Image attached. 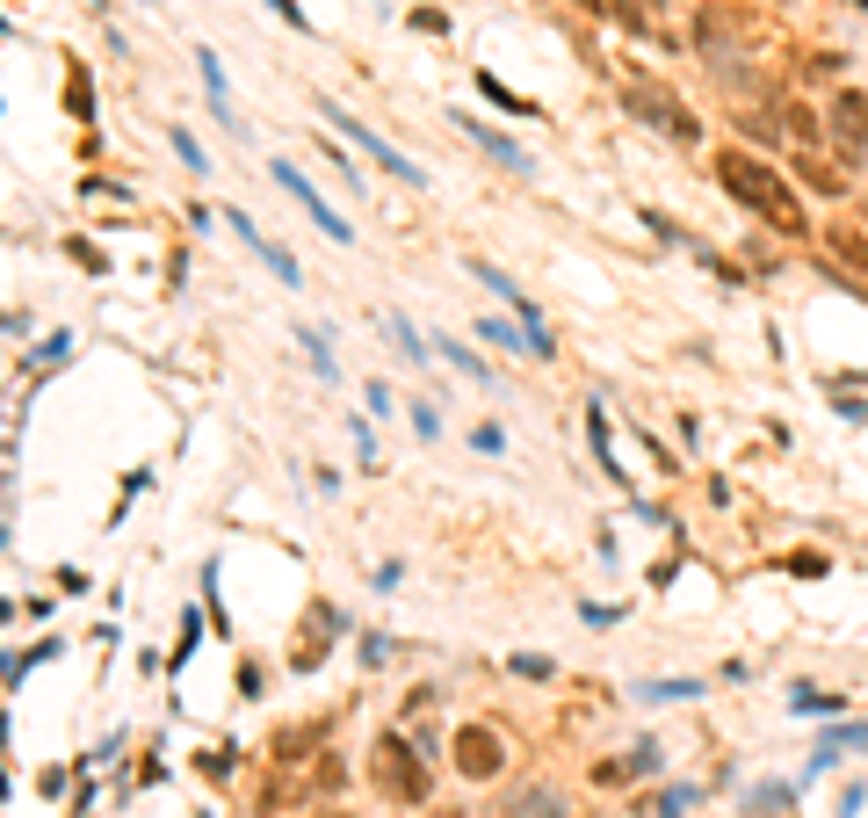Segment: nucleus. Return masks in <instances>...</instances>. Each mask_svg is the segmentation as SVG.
<instances>
[{
	"label": "nucleus",
	"instance_id": "nucleus-1",
	"mask_svg": "<svg viewBox=\"0 0 868 818\" xmlns=\"http://www.w3.org/2000/svg\"><path fill=\"white\" fill-rule=\"evenodd\" d=\"M717 181H724L731 203H746L753 218L774 225L782 239H811V218H803V203H796V189L782 181V167H774V160L746 153V145H724V153H717Z\"/></svg>",
	"mask_w": 868,
	"mask_h": 818
},
{
	"label": "nucleus",
	"instance_id": "nucleus-2",
	"mask_svg": "<svg viewBox=\"0 0 868 818\" xmlns=\"http://www.w3.org/2000/svg\"><path fill=\"white\" fill-rule=\"evenodd\" d=\"M369 782H377L391 804H427L434 797V753L413 746L406 732H377V746H369Z\"/></svg>",
	"mask_w": 868,
	"mask_h": 818
},
{
	"label": "nucleus",
	"instance_id": "nucleus-3",
	"mask_svg": "<svg viewBox=\"0 0 868 818\" xmlns=\"http://www.w3.org/2000/svg\"><path fill=\"white\" fill-rule=\"evenodd\" d=\"M319 124H333V131L348 138V145H362V153L377 160V167H384L391 181H406V189H427V174H420V160H406V153H398L391 138H377V124H362V116H348V109H340L333 95H319Z\"/></svg>",
	"mask_w": 868,
	"mask_h": 818
},
{
	"label": "nucleus",
	"instance_id": "nucleus-4",
	"mask_svg": "<svg viewBox=\"0 0 868 818\" xmlns=\"http://www.w3.org/2000/svg\"><path fill=\"white\" fill-rule=\"evenodd\" d=\"M623 109L637 116V124L666 131L673 145H702V124L688 116V102H680V95H666L659 80H630V87H623Z\"/></svg>",
	"mask_w": 868,
	"mask_h": 818
},
{
	"label": "nucleus",
	"instance_id": "nucleus-5",
	"mask_svg": "<svg viewBox=\"0 0 868 818\" xmlns=\"http://www.w3.org/2000/svg\"><path fill=\"white\" fill-rule=\"evenodd\" d=\"M825 138H832V153H840V167H854L868 153V95H861V87H840V95H832Z\"/></svg>",
	"mask_w": 868,
	"mask_h": 818
},
{
	"label": "nucleus",
	"instance_id": "nucleus-6",
	"mask_svg": "<svg viewBox=\"0 0 868 818\" xmlns=\"http://www.w3.org/2000/svg\"><path fill=\"white\" fill-rule=\"evenodd\" d=\"M449 761H456V775H471V782H492L507 768V739L492 732V724H463V732L449 739Z\"/></svg>",
	"mask_w": 868,
	"mask_h": 818
},
{
	"label": "nucleus",
	"instance_id": "nucleus-7",
	"mask_svg": "<svg viewBox=\"0 0 868 818\" xmlns=\"http://www.w3.org/2000/svg\"><path fill=\"white\" fill-rule=\"evenodd\" d=\"M268 174L283 181V189H290L304 210H312V218H319V232L333 239V247H355V225H348V218H340V210L319 196V181H304V174H297V160H268Z\"/></svg>",
	"mask_w": 868,
	"mask_h": 818
},
{
	"label": "nucleus",
	"instance_id": "nucleus-8",
	"mask_svg": "<svg viewBox=\"0 0 868 818\" xmlns=\"http://www.w3.org/2000/svg\"><path fill=\"white\" fill-rule=\"evenodd\" d=\"M225 225H232V239H246V247L261 254V268H268L275 283H290V290H304V268H297V254L283 247V239H268V232H261L254 218H246V210H225Z\"/></svg>",
	"mask_w": 868,
	"mask_h": 818
},
{
	"label": "nucleus",
	"instance_id": "nucleus-9",
	"mask_svg": "<svg viewBox=\"0 0 868 818\" xmlns=\"http://www.w3.org/2000/svg\"><path fill=\"white\" fill-rule=\"evenodd\" d=\"M449 124H463V138H471L478 153H492L507 174H536V153H529V145H514L507 131H492V124H478V116H463V109H449Z\"/></svg>",
	"mask_w": 868,
	"mask_h": 818
},
{
	"label": "nucleus",
	"instance_id": "nucleus-10",
	"mask_svg": "<svg viewBox=\"0 0 868 818\" xmlns=\"http://www.w3.org/2000/svg\"><path fill=\"white\" fill-rule=\"evenodd\" d=\"M586 449H594V464L615 478V486H630V471L615 464V435H608V406L601 399H586Z\"/></svg>",
	"mask_w": 868,
	"mask_h": 818
},
{
	"label": "nucleus",
	"instance_id": "nucleus-11",
	"mask_svg": "<svg viewBox=\"0 0 868 818\" xmlns=\"http://www.w3.org/2000/svg\"><path fill=\"white\" fill-rule=\"evenodd\" d=\"M478 341L492 348V355H521V362H536V341H529V326H521V319H478Z\"/></svg>",
	"mask_w": 868,
	"mask_h": 818
},
{
	"label": "nucleus",
	"instance_id": "nucleus-12",
	"mask_svg": "<svg viewBox=\"0 0 868 818\" xmlns=\"http://www.w3.org/2000/svg\"><path fill=\"white\" fill-rule=\"evenodd\" d=\"M796 174H803V189H818V196H847L854 189L847 167H832L825 153H796Z\"/></svg>",
	"mask_w": 868,
	"mask_h": 818
},
{
	"label": "nucleus",
	"instance_id": "nucleus-13",
	"mask_svg": "<svg viewBox=\"0 0 868 818\" xmlns=\"http://www.w3.org/2000/svg\"><path fill=\"white\" fill-rule=\"evenodd\" d=\"M507 818H565V797H557L550 782H529V790L507 797Z\"/></svg>",
	"mask_w": 868,
	"mask_h": 818
},
{
	"label": "nucleus",
	"instance_id": "nucleus-14",
	"mask_svg": "<svg viewBox=\"0 0 868 818\" xmlns=\"http://www.w3.org/2000/svg\"><path fill=\"white\" fill-rule=\"evenodd\" d=\"M789 710H796V717H825V724H847V695H825V688H789Z\"/></svg>",
	"mask_w": 868,
	"mask_h": 818
},
{
	"label": "nucleus",
	"instance_id": "nucleus-15",
	"mask_svg": "<svg viewBox=\"0 0 868 818\" xmlns=\"http://www.w3.org/2000/svg\"><path fill=\"white\" fill-rule=\"evenodd\" d=\"M297 341H304V355H312L319 384H340V355H333V333H326V326H297Z\"/></svg>",
	"mask_w": 868,
	"mask_h": 818
},
{
	"label": "nucleus",
	"instance_id": "nucleus-16",
	"mask_svg": "<svg viewBox=\"0 0 868 818\" xmlns=\"http://www.w3.org/2000/svg\"><path fill=\"white\" fill-rule=\"evenodd\" d=\"M818 239H825V254H832V261H847V268H861V276H868V232L832 225V232H818Z\"/></svg>",
	"mask_w": 868,
	"mask_h": 818
},
{
	"label": "nucleus",
	"instance_id": "nucleus-17",
	"mask_svg": "<svg viewBox=\"0 0 868 818\" xmlns=\"http://www.w3.org/2000/svg\"><path fill=\"white\" fill-rule=\"evenodd\" d=\"M434 355H442L449 370H463V377H471V384H492V362H485V355H471V348H463V341H449V333H434Z\"/></svg>",
	"mask_w": 868,
	"mask_h": 818
},
{
	"label": "nucleus",
	"instance_id": "nucleus-18",
	"mask_svg": "<svg viewBox=\"0 0 868 818\" xmlns=\"http://www.w3.org/2000/svg\"><path fill=\"white\" fill-rule=\"evenodd\" d=\"M709 681H695V674H673V681H637V703H695Z\"/></svg>",
	"mask_w": 868,
	"mask_h": 818
},
{
	"label": "nucleus",
	"instance_id": "nucleus-19",
	"mask_svg": "<svg viewBox=\"0 0 868 818\" xmlns=\"http://www.w3.org/2000/svg\"><path fill=\"white\" fill-rule=\"evenodd\" d=\"M384 326H391V341H398V355H406V362H434V341H427L406 312H384Z\"/></svg>",
	"mask_w": 868,
	"mask_h": 818
},
{
	"label": "nucleus",
	"instance_id": "nucleus-20",
	"mask_svg": "<svg viewBox=\"0 0 868 818\" xmlns=\"http://www.w3.org/2000/svg\"><path fill=\"white\" fill-rule=\"evenodd\" d=\"M478 95H485L492 109H507V116H536V102H529V95H514V87H500L492 73H478Z\"/></svg>",
	"mask_w": 868,
	"mask_h": 818
},
{
	"label": "nucleus",
	"instance_id": "nucleus-21",
	"mask_svg": "<svg viewBox=\"0 0 868 818\" xmlns=\"http://www.w3.org/2000/svg\"><path fill=\"white\" fill-rule=\"evenodd\" d=\"M167 145H174V153H181V167H189L196 181H210V160H203V145H196L189 131H181V124H167Z\"/></svg>",
	"mask_w": 868,
	"mask_h": 818
},
{
	"label": "nucleus",
	"instance_id": "nucleus-22",
	"mask_svg": "<svg viewBox=\"0 0 868 818\" xmlns=\"http://www.w3.org/2000/svg\"><path fill=\"white\" fill-rule=\"evenodd\" d=\"M702 790H695V782H673V790H659V804H651V818H680V811H688Z\"/></svg>",
	"mask_w": 868,
	"mask_h": 818
},
{
	"label": "nucleus",
	"instance_id": "nucleus-23",
	"mask_svg": "<svg viewBox=\"0 0 868 818\" xmlns=\"http://www.w3.org/2000/svg\"><path fill=\"white\" fill-rule=\"evenodd\" d=\"M825 746H832V753H868V724H832Z\"/></svg>",
	"mask_w": 868,
	"mask_h": 818
},
{
	"label": "nucleus",
	"instance_id": "nucleus-24",
	"mask_svg": "<svg viewBox=\"0 0 868 818\" xmlns=\"http://www.w3.org/2000/svg\"><path fill=\"white\" fill-rule=\"evenodd\" d=\"M579 623H586V630H608V623H623V601H579Z\"/></svg>",
	"mask_w": 868,
	"mask_h": 818
},
{
	"label": "nucleus",
	"instance_id": "nucleus-25",
	"mask_svg": "<svg viewBox=\"0 0 868 818\" xmlns=\"http://www.w3.org/2000/svg\"><path fill=\"white\" fill-rule=\"evenodd\" d=\"M348 435H355V457H362V471H377V428H369V420L355 413V420H348Z\"/></svg>",
	"mask_w": 868,
	"mask_h": 818
},
{
	"label": "nucleus",
	"instance_id": "nucleus-26",
	"mask_svg": "<svg viewBox=\"0 0 868 818\" xmlns=\"http://www.w3.org/2000/svg\"><path fill=\"white\" fill-rule=\"evenodd\" d=\"M507 674H521V681H550L557 666H550L543 652H514V659H507Z\"/></svg>",
	"mask_w": 868,
	"mask_h": 818
},
{
	"label": "nucleus",
	"instance_id": "nucleus-27",
	"mask_svg": "<svg viewBox=\"0 0 868 818\" xmlns=\"http://www.w3.org/2000/svg\"><path fill=\"white\" fill-rule=\"evenodd\" d=\"M406 413H413V435H427V442L442 435V406H434V399H413Z\"/></svg>",
	"mask_w": 868,
	"mask_h": 818
},
{
	"label": "nucleus",
	"instance_id": "nucleus-28",
	"mask_svg": "<svg viewBox=\"0 0 868 818\" xmlns=\"http://www.w3.org/2000/svg\"><path fill=\"white\" fill-rule=\"evenodd\" d=\"M471 449H485V457H500V449H507V428H500V420H478V428H471Z\"/></svg>",
	"mask_w": 868,
	"mask_h": 818
},
{
	"label": "nucleus",
	"instance_id": "nucleus-29",
	"mask_svg": "<svg viewBox=\"0 0 868 818\" xmlns=\"http://www.w3.org/2000/svg\"><path fill=\"white\" fill-rule=\"evenodd\" d=\"M832 406H840V420H854V428H868V399H861V391H840V384H832Z\"/></svg>",
	"mask_w": 868,
	"mask_h": 818
},
{
	"label": "nucleus",
	"instance_id": "nucleus-30",
	"mask_svg": "<svg viewBox=\"0 0 868 818\" xmlns=\"http://www.w3.org/2000/svg\"><path fill=\"white\" fill-rule=\"evenodd\" d=\"M391 652H398V638H384V630L362 638V666H391Z\"/></svg>",
	"mask_w": 868,
	"mask_h": 818
},
{
	"label": "nucleus",
	"instance_id": "nucleus-31",
	"mask_svg": "<svg viewBox=\"0 0 868 818\" xmlns=\"http://www.w3.org/2000/svg\"><path fill=\"white\" fill-rule=\"evenodd\" d=\"M594 782L601 790H623V782H637V768L630 761H594Z\"/></svg>",
	"mask_w": 868,
	"mask_h": 818
},
{
	"label": "nucleus",
	"instance_id": "nucleus-32",
	"mask_svg": "<svg viewBox=\"0 0 868 818\" xmlns=\"http://www.w3.org/2000/svg\"><path fill=\"white\" fill-rule=\"evenodd\" d=\"M774 804H796L789 782H760V790H753V811H774Z\"/></svg>",
	"mask_w": 868,
	"mask_h": 818
},
{
	"label": "nucleus",
	"instance_id": "nucleus-33",
	"mask_svg": "<svg viewBox=\"0 0 868 818\" xmlns=\"http://www.w3.org/2000/svg\"><path fill=\"white\" fill-rule=\"evenodd\" d=\"M644 225H651V232H659V239H666V247H688V232H680V225L666 218V210H644Z\"/></svg>",
	"mask_w": 868,
	"mask_h": 818
},
{
	"label": "nucleus",
	"instance_id": "nucleus-34",
	"mask_svg": "<svg viewBox=\"0 0 868 818\" xmlns=\"http://www.w3.org/2000/svg\"><path fill=\"white\" fill-rule=\"evenodd\" d=\"M398 580H406V558H384L377 572H369V587H377V594H391Z\"/></svg>",
	"mask_w": 868,
	"mask_h": 818
},
{
	"label": "nucleus",
	"instance_id": "nucleus-35",
	"mask_svg": "<svg viewBox=\"0 0 868 818\" xmlns=\"http://www.w3.org/2000/svg\"><path fill=\"white\" fill-rule=\"evenodd\" d=\"M312 782H319V790H340V782H348V768H340L333 753H319V768H312Z\"/></svg>",
	"mask_w": 868,
	"mask_h": 818
},
{
	"label": "nucleus",
	"instance_id": "nucleus-36",
	"mask_svg": "<svg viewBox=\"0 0 868 818\" xmlns=\"http://www.w3.org/2000/svg\"><path fill=\"white\" fill-rule=\"evenodd\" d=\"M261 8H275V15H283V22H290V29H312V15H304V8H297V0H261Z\"/></svg>",
	"mask_w": 868,
	"mask_h": 818
},
{
	"label": "nucleus",
	"instance_id": "nucleus-37",
	"mask_svg": "<svg viewBox=\"0 0 868 818\" xmlns=\"http://www.w3.org/2000/svg\"><path fill=\"white\" fill-rule=\"evenodd\" d=\"M66 348H73V341H66V333H51V341L37 348V362H44V370H58V362H66Z\"/></svg>",
	"mask_w": 868,
	"mask_h": 818
},
{
	"label": "nucleus",
	"instance_id": "nucleus-38",
	"mask_svg": "<svg viewBox=\"0 0 868 818\" xmlns=\"http://www.w3.org/2000/svg\"><path fill=\"white\" fill-rule=\"evenodd\" d=\"M630 768H637V775H659L666 761H659V746H637V753H630Z\"/></svg>",
	"mask_w": 868,
	"mask_h": 818
},
{
	"label": "nucleus",
	"instance_id": "nucleus-39",
	"mask_svg": "<svg viewBox=\"0 0 868 818\" xmlns=\"http://www.w3.org/2000/svg\"><path fill=\"white\" fill-rule=\"evenodd\" d=\"M413 29H434V37H442L449 15H442V8H413Z\"/></svg>",
	"mask_w": 868,
	"mask_h": 818
},
{
	"label": "nucleus",
	"instance_id": "nucleus-40",
	"mask_svg": "<svg viewBox=\"0 0 868 818\" xmlns=\"http://www.w3.org/2000/svg\"><path fill=\"white\" fill-rule=\"evenodd\" d=\"M66 254H73L80 268H109V261H102V247H87V239H73V247H66Z\"/></svg>",
	"mask_w": 868,
	"mask_h": 818
},
{
	"label": "nucleus",
	"instance_id": "nucleus-41",
	"mask_svg": "<svg viewBox=\"0 0 868 818\" xmlns=\"http://www.w3.org/2000/svg\"><path fill=\"white\" fill-rule=\"evenodd\" d=\"M861 797H868L861 782H847V790H840V818H854V811H861Z\"/></svg>",
	"mask_w": 868,
	"mask_h": 818
},
{
	"label": "nucleus",
	"instance_id": "nucleus-42",
	"mask_svg": "<svg viewBox=\"0 0 868 818\" xmlns=\"http://www.w3.org/2000/svg\"><path fill=\"white\" fill-rule=\"evenodd\" d=\"M579 8H586V15H615V0H579Z\"/></svg>",
	"mask_w": 868,
	"mask_h": 818
},
{
	"label": "nucleus",
	"instance_id": "nucleus-43",
	"mask_svg": "<svg viewBox=\"0 0 868 818\" xmlns=\"http://www.w3.org/2000/svg\"><path fill=\"white\" fill-rule=\"evenodd\" d=\"M854 8H868V0H854Z\"/></svg>",
	"mask_w": 868,
	"mask_h": 818
}]
</instances>
